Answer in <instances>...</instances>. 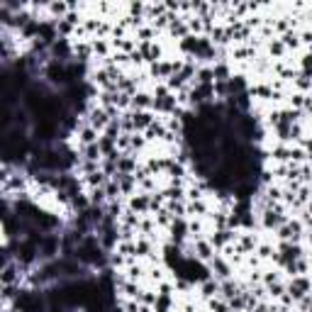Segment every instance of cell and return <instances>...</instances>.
<instances>
[{"mask_svg": "<svg viewBox=\"0 0 312 312\" xmlns=\"http://www.w3.org/2000/svg\"><path fill=\"white\" fill-rule=\"evenodd\" d=\"M285 293L295 300V302H300L305 295H310L312 293V281L307 278V276H295L290 283L285 285Z\"/></svg>", "mask_w": 312, "mask_h": 312, "instance_id": "6da1fadb", "label": "cell"}, {"mask_svg": "<svg viewBox=\"0 0 312 312\" xmlns=\"http://www.w3.org/2000/svg\"><path fill=\"white\" fill-rule=\"evenodd\" d=\"M285 222H288V217L283 215V205H276V207H266L263 210V219H261V225L266 227V230H281Z\"/></svg>", "mask_w": 312, "mask_h": 312, "instance_id": "7a4b0ae2", "label": "cell"}, {"mask_svg": "<svg viewBox=\"0 0 312 312\" xmlns=\"http://www.w3.org/2000/svg\"><path fill=\"white\" fill-rule=\"evenodd\" d=\"M110 122H112V117L108 115V110H105V108H100V105H98V108L88 110V124L93 127L95 132H105V129L110 127Z\"/></svg>", "mask_w": 312, "mask_h": 312, "instance_id": "3957f363", "label": "cell"}, {"mask_svg": "<svg viewBox=\"0 0 312 312\" xmlns=\"http://www.w3.org/2000/svg\"><path fill=\"white\" fill-rule=\"evenodd\" d=\"M149 205H151V195L149 193H137L129 198V210L137 215H149Z\"/></svg>", "mask_w": 312, "mask_h": 312, "instance_id": "277c9868", "label": "cell"}, {"mask_svg": "<svg viewBox=\"0 0 312 312\" xmlns=\"http://www.w3.org/2000/svg\"><path fill=\"white\" fill-rule=\"evenodd\" d=\"M207 271H212L215 276H217L219 281H230V263L225 261L222 256H212L210 261H207Z\"/></svg>", "mask_w": 312, "mask_h": 312, "instance_id": "5b68a950", "label": "cell"}, {"mask_svg": "<svg viewBox=\"0 0 312 312\" xmlns=\"http://www.w3.org/2000/svg\"><path fill=\"white\" fill-rule=\"evenodd\" d=\"M156 120V115L151 110H139V112H132V122H135V132H147L151 127V122Z\"/></svg>", "mask_w": 312, "mask_h": 312, "instance_id": "8992f818", "label": "cell"}, {"mask_svg": "<svg viewBox=\"0 0 312 312\" xmlns=\"http://www.w3.org/2000/svg\"><path fill=\"white\" fill-rule=\"evenodd\" d=\"M168 230H171V242H173L176 246H181L183 237H186V234H190V232H188V222H186L183 217H181V219H173V225H171Z\"/></svg>", "mask_w": 312, "mask_h": 312, "instance_id": "52a82bcc", "label": "cell"}, {"mask_svg": "<svg viewBox=\"0 0 312 312\" xmlns=\"http://www.w3.org/2000/svg\"><path fill=\"white\" fill-rule=\"evenodd\" d=\"M193 251H195V258L198 261H210V258L215 256V249L210 242H203V239H198L195 244H193Z\"/></svg>", "mask_w": 312, "mask_h": 312, "instance_id": "ba28073f", "label": "cell"}, {"mask_svg": "<svg viewBox=\"0 0 312 312\" xmlns=\"http://www.w3.org/2000/svg\"><path fill=\"white\" fill-rule=\"evenodd\" d=\"M154 105V98L149 93H135L132 95V112H139V110H151Z\"/></svg>", "mask_w": 312, "mask_h": 312, "instance_id": "9c48e42d", "label": "cell"}, {"mask_svg": "<svg viewBox=\"0 0 312 312\" xmlns=\"http://www.w3.org/2000/svg\"><path fill=\"white\" fill-rule=\"evenodd\" d=\"M186 215H190V217H205V215H207V205H205L203 200H188Z\"/></svg>", "mask_w": 312, "mask_h": 312, "instance_id": "30bf717a", "label": "cell"}, {"mask_svg": "<svg viewBox=\"0 0 312 312\" xmlns=\"http://www.w3.org/2000/svg\"><path fill=\"white\" fill-rule=\"evenodd\" d=\"M171 307H173V300H171V295H156V302L151 305V310L154 312H171Z\"/></svg>", "mask_w": 312, "mask_h": 312, "instance_id": "8fae6325", "label": "cell"}, {"mask_svg": "<svg viewBox=\"0 0 312 312\" xmlns=\"http://www.w3.org/2000/svg\"><path fill=\"white\" fill-rule=\"evenodd\" d=\"M219 285H222V283H219V281H212V278H210V281H205L203 288H200V290H203V298H210V300L217 298V295H219Z\"/></svg>", "mask_w": 312, "mask_h": 312, "instance_id": "7c38bea8", "label": "cell"}, {"mask_svg": "<svg viewBox=\"0 0 312 312\" xmlns=\"http://www.w3.org/2000/svg\"><path fill=\"white\" fill-rule=\"evenodd\" d=\"M269 52H271V56H276V59H281V56L285 54V52H288V49H285V44L281 39H273L271 44H269Z\"/></svg>", "mask_w": 312, "mask_h": 312, "instance_id": "4fadbf2b", "label": "cell"}, {"mask_svg": "<svg viewBox=\"0 0 312 312\" xmlns=\"http://www.w3.org/2000/svg\"><path fill=\"white\" fill-rule=\"evenodd\" d=\"M210 310H212V312H232L230 310V302H227V300H219V298L210 300Z\"/></svg>", "mask_w": 312, "mask_h": 312, "instance_id": "5bb4252c", "label": "cell"}, {"mask_svg": "<svg viewBox=\"0 0 312 312\" xmlns=\"http://www.w3.org/2000/svg\"><path fill=\"white\" fill-rule=\"evenodd\" d=\"M300 73H305V76H310L312 78V52H307V54L302 56V61H300Z\"/></svg>", "mask_w": 312, "mask_h": 312, "instance_id": "9a60e30c", "label": "cell"}, {"mask_svg": "<svg viewBox=\"0 0 312 312\" xmlns=\"http://www.w3.org/2000/svg\"><path fill=\"white\" fill-rule=\"evenodd\" d=\"M305 234H307V242H310V246H312V230H310V232H305Z\"/></svg>", "mask_w": 312, "mask_h": 312, "instance_id": "2e32d148", "label": "cell"}]
</instances>
